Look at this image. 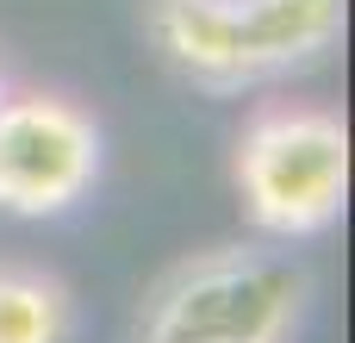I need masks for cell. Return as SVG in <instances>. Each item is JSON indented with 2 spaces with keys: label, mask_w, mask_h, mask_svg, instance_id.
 I'll return each instance as SVG.
<instances>
[{
  "label": "cell",
  "mask_w": 355,
  "mask_h": 343,
  "mask_svg": "<svg viewBox=\"0 0 355 343\" xmlns=\"http://www.w3.org/2000/svg\"><path fill=\"white\" fill-rule=\"evenodd\" d=\"M231 181L262 237H324L349 206V125L324 106H268L237 131Z\"/></svg>",
  "instance_id": "7a4b0ae2"
},
{
  "label": "cell",
  "mask_w": 355,
  "mask_h": 343,
  "mask_svg": "<svg viewBox=\"0 0 355 343\" xmlns=\"http://www.w3.org/2000/svg\"><path fill=\"white\" fill-rule=\"evenodd\" d=\"M0 100H6V75H0Z\"/></svg>",
  "instance_id": "8992f818"
},
{
  "label": "cell",
  "mask_w": 355,
  "mask_h": 343,
  "mask_svg": "<svg viewBox=\"0 0 355 343\" xmlns=\"http://www.w3.org/2000/svg\"><path fill=\"white\" fill-rule=\"evenodd\" d=\"M349 0H150V37L200 87H256L318 62Z\"/></svg>",
  "instance_id": "6da1fadb"
},
{
  "label": "cell",
  "mask_w": 355,
  "mask_h": 343,
  "mask_svg": "<svg viewBox=\"0 0 355 343\" xmlns=\"http://www.w3.org/2000/svg\"><path fill=\"white\" fill-rule=\"evenodd\" d=\"M100 181V125L62 94L0 100V212L56 219Z\"/></svg>",
  "instance_id": "277c9868"
},
{
  "label": "cell",
  "mask_w": 355,
  "mask_h": 343,
  "mask_svg": "<svg viewBox=\"0 0 355 343\" xmlns=\"http://www.w3.org/2000/svg\"><path fill=\"white\" fill-rule=\"evenodd\" d=\"M306 306V275L275 250H206L156 281L137 343H287Z\"/></svg>",
  "instance_id": "3957f363"
},
{
  "label": "cell",
  "mask_w": 355,
  "mask_h": 343,
  "mask_svg": "<svg viewBox=\"0 0 355 343\" xmlns=\"http://www.w3.org/2000/svg\"><path fill=\"white\" fill-rule=\"evenodd\" d=\"M69 287L44 269H0V343H69Z\"/></svg>",
  "instance_id": "5b68a950"
}]
</instances>
